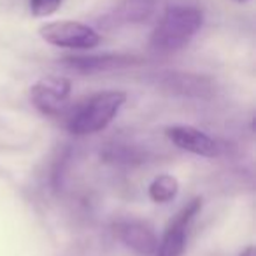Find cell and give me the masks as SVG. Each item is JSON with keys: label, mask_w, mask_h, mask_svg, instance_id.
Returning a JSON list of instances; mask_svg holds the SVG:
<instances>
[{"label": "cell", "mask_w": 256, "mask_h": 256, "mask_svg": "<svg viewBox=\"0 0 256 256\" xmlns=\"http://www.w3.org/2000/svg\"><path fill=\"white\" fill-rule=\"evenodd\" d=\"M168 140L176 148L186 151V153L196 154L204 158H216L220 154V144L207 136L206 132L198 130L190 124H174L165 130Z\"/></svg>", "instance_id": "6"}, {"label": "cell", "mask_w": 256, "mask_h": 256, "mask_svg": "<svg viewBox=\"0 0 256 256\" xmlns=\"http://www.w3.org/2000/svg\"><path fill=\"white\" fill-rule=\"evenodd\" d=\"M160 86L174 95L196 96L206 98L214 93L212 79L198 74H182V72H168L160 78Z\"/></svg>", "instance_id": "9"}, {"label": "cell", "mask_w": 256, "mask_h": 256, "mask_svg": "<svg viewBox=\"0 0 256 256\" xmlns=\"http://www.w3.org/2000/svg\"><path fill=\"white\" fill-rule=\"evenodd\" d=\"M65 67L72 70L93 74V72H107L118 70V68L134 67L142 64V58L136 54H123V53H104V54H88V56H67L62 60Z\"/></svg>", "instance_id": "8"}, {"label": "cell", "mask_w": 256, "mask_h": 256, "mask_svg": "<svg viewBox=\"0 0 256 256\" xmlns=\"http://www.w3.org/2000/svg\"><path fill=\"white\" fill-rule=\"evenodd\" d=\"M39 34L48 44L65 50H93L100 44V34L95 28L72 20L50 22L40 26Z\"/></svg>", "instance_id": "3"}, {"label": "cell", "mask_w": 256, "mask_h": 256, "mask_svg": "<svg viewBox=\"0 0 256 256\" xmlns=\"http://www.w3.org/2000/svg\"><path fill=\"white\" fill-rule=\"evenodd\" d=\"M62 6V0H30V11L36 18H46L56 12Z\"/></svg>", "instance_id": "12"}, {"label": "cell", "mask_w": 256, "mask_h": 256, "mask_svg": "<svg viewBox=\"0 0 256 256\" xmlns=\"http://www.w3.org/2000/svg\"><path fill=\"white\" fill-rule=\"evenodd\" d=\"M240 256H256V252H254V246H248V248H246L244 251L240 252Z\"/></svg>", "instance_id": "13"}, {"label": "cell", "mask_w": 256, "mask_h": 256, "mask_svg": "<svg viewBox=\"0 0 256 256\" xmlns=\"http://www.w3.org/2000/svg\"><path fill=\"white\" fill-rule=\"evenodd\" d=\"M202 198L195 196L190 200L181 210L174 216V220L168 223L162 240L158 242L156 256H182L186 249V240H188V230L192 226L193 220L198 216L202 210Z\"/></svg>", "instance_id": "4"}, {"label": "cell", "mask_w": 256, "mask_h": 256, "mask_svg": "<svg viewBox=\"0 0 256 256\" xmlns=\"http://www.w3.org/2000/svg\"><path fill=\"white\" fill-rule=\"evenodd\" d=\"M150 198L154 204H168L178 196L179 193V181L172 174H160L153 179V182L148 188Z\"/></svg>", "instance_id": "11"}, {"label": "cell", "mask_w": 256, "mask_h": 256, "mask_svg": "<svg viewBox=\"0 0 256 256\" xmlns=\"http://www.w3.org/2000/svg\"><path fill=\"white\" fill-rule=\"evenodd\" d=\"M158 0H123L112 12L106 16L104 23L109 26L140 25L154 14Z\"/></svg>", "instance_id": "10"}, {"label": "cell", "mask_w": 256, "mask_h": 256, "mask_svg": "<svg viewBox=\"0 0 256 256\" xmlns=\"http://www.w3.org/2000/svg\"><path fill=\"white\" fill-rule=\"evenodd\" d=\"M204 14L192 6H172L164 12L150 37V46L156 53H176L188 46L190 40L200 32Z\"/></svg>", "instance_id": "1"}, {"label": "cell", "mask_w": 256, "mask_h": 256, "mask_svg": "<svg viewBox=\"0 0 256 256\" xmlns=\"http://www.w3.org/2000/svg\"><path fill=\"white\" fill-rule=\"evenodd\" d=\"M238 2H242V0H238Z\"/></svg>", "instance_id": "14"}, {"label": "cell", "mask_w": 256, "mask_h": 256, "mask_svg": "<svg viewBox=\"0 0 256 256\" xmlns=\"http://www.w3.org/2000/svg\"><path fill=\"white\" fill-rule=\"evenodd\" d=\"M124 102H126V93L120 90L95 93L88 100H84L68 118V132L79 137L102 132L112 123Z\"/></svg>", "instance_id": "2"}, {"label": "cell", "mask_w": 256, "mask_h": 256, "mask_svg": "<svg viewBox=\"0 0 256 256\" xmlns=\"http://www.w3.org/2000/svg\"><path fill=\"white\" fill-rule=\"evenodd\" d=\"M70 92V79L62 78V76H46L30 88V100L40 112L54 116L60 112Z\"/></svg>", "instance_id": "5"}, {"label": "cell", "mask_w": 256, "mask_h": 256, "mask_svg": "<svg viewBox=\"0 0 256 256\" xmlns=\"http://www.w3.org/2000/svg\"><path fill=\"white\" fill-rule=\"evenodd\" d=\"M116 237L140 256H153L158 248V237L148 223L139 220H123L114 224Z\"/></svg>", "instance_id": "7"}]
</instances>
